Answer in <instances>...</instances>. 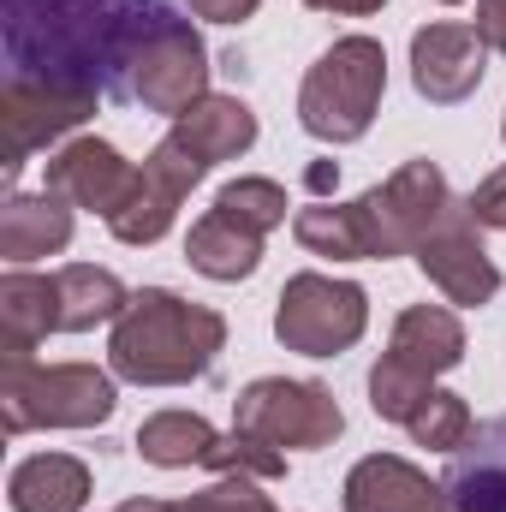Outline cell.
Listing matches in <instances>:
<instances>
[{"mask_svg": "<svg viewBox=\"0 0 506 512\" xmlns=\"http://www.w3.org/2000/svg\"><path fill=\"white\" fill-rule=\"evenodd\" d=\"M256 6H262V0H191V12L209 18V24H245Z\"/></svg>", "mask_w": 506, "mask_h": 512, "instance_id": "obj_32", "label": "cell"}, {"mask_svg": "<svg viewBox=\"0 0 506 512\" xmlns=\"http://www.w3.org/2000/svg\"><path fill=\"white\" fill-rule=\"evenodd\" d=\"M417 268L429 274V286L447 298V304H459V310H477V304H489L495 292H501V268H495V256L483 251V221L471 215V203H447L441 209V221L429 227V239L417 245Z\"/></svg>", "mask_w": 506, "mask_h": 512, "instance_id": "obj_11", "label": "cell"}, {"mask_svg": "<svg viewBox=\"0 0 506 512\" xmlns=\"http://www.w3.org/2000/svg\"><path fill=\"white\" fill-rule=\"evenodd\" d=\"M447 512H459V507H447Z\"/></svg>", "mask_w": 506, "mask_h": 512, "instance_id": "obj_38", "label": "cell"}, {"mask_svg": "<svg viewBox=\"0 0 506 512\" xmlns=\"http://www.w3.org/2000/svg\"><path fill=\"white\" fill-rule=\"evenodd\" d=\"M441 489L459 512H506V417H489L471 429V441L453 453Z\"/></svg>", "mask_w": 506, "mask_h": 512, "instance_id": "obj_16", "label": "cell"}, {"mask_svg": "<svg viewBox=\"0 0 506 512\" xmlns=\"http://www.w3.org/2000/svg\"><path fill=\"white\" fill-rule=\"evenodd\" d=\"M215 477H256V483H268V477H286V453L280 447H262L251 435H221L215 447H209V459H203Z\"/></svg>", "mask_w": 506, "mask_h": 512, "instance_id": "obj_28", "label": "cell"}, {"mask_svg": "<svg viewBox=\"0 0 506 512\" xmlns=\"http://www.w3.org/2000/svg\"><path fill=\"white\" fill-rule=\"evenodd\" d=\"M54 292H60V334H90L102 322H120L131 304L120 274L96 268V262H66L54 274Z\"/></svg>", "mask_w": 506, "mask_h": 512, "instance_id": "obj_21", "label": "cell"}, {"mask_svg": "<svg viewBox=\"0 0 506 512\" xmlns=\"http://www.w3.org/2000/svg\"><path fill=\"white\" fill-rule=\"evenodd\" d=\"M483 72H489V48H483V36L471 24L435 18V24H423L411 36V84H417L423 102L453 108V102L477 96Z\"/></svg>", "mask_w": 506, "mask_h": 512, "instance_id": "obj_12", "label": "cell"}, {"mask_svg": "<svg viewBox=\"0 0 506 512\" xmlns=\"http://www.w3.org/2000/svg\"><path fill=\"white\" fill-rule=\"evenodd\" d=\"M131 102H143L149 114H191L209 96V48L185 18H167L131 60Z\"/></svg>", "mask_w": 506, "mask_h": 512, "instance_id": "obj_10", "label": "cell"}, {"mask_svg": "<svg viewBox=\"0 0 506 512\" xmlns=\"http://www.w3.org/2000/svg\"><path fill=\"white\" fill-rule=\"evenodd\" d=\"M114 512H179L173 501H149V495H137V501H126V507H114Z\"/></svg>", "mask_w": 506, "mask_h": 512, "instance_id": "obj_34", "label": "cell"}, {"mask_svg": "<svg viewBox=\"0 0 506 512\" xmlns=\"http://www.w3.org/2000/svg\"><path fill=\"white\" fill-rule=\"evenodd\" d=\"M120 405L114 376L96 364H18L0 370V423L6 435L30 429H96Z\"/></svg>", "mask_w": 506, "mask_h": 512, "instance_id": "obj_4", "label": "cell"}, {"mask_svg": "<svg viewBox=\"0 0 506 512\" xmlns=\"http://www.w3.org/2000/svg\"><path fill=\"white\" fill-rule=\"evenodd\" d=\"M429 393H435V376H423L399 352H381L376 364H370V411L387 417V423H411Z\"/></svg>", "mask_w": 506, "mask_h": 512, "instance_id": "obj_25", "label": "cell"}, {"mask_svg": "<svg viewBox=\"0 0 506 512\" xmlns=\"http://www.w3.org/2000/svg\"><path fill=\"white\" fill-rule=\"evenodd\" d=\"M292 239L310 256H334V262H370V233L358 203H310L292 215Z\"/></svg>", "mask_w": 506, "mask_h": 512, "instance_id": "obj_24", "label": "cell"}, {"mask_svg": "<svg viewBox=\"0 0 506 512\" xmlns=\"http://www.w3.org/2000/svg\"><path fill=\"white\" fill-rule=\"evenodd\" d=\"M60 334V292L54 274L6 268L0 274V370L36 364V346Z\"/></svg>", "mask_w": 506, "mask_h": 512, "instance_id": "obj_14", "label": "cell"}, {"mask_svg": "<svg viewBox=\"0 0 506 512\" xmlns=\"http://www.w3.org/2000/svg\"><path fill=\"white\" fill-rule=\"evenodd\" d=\"M453 203L447 173L435 161H405L393 167L381 185H370L358 197L364 233H370V256H417V245L429 239V227L441 221V209Z\"/></svg>", "mask_w": 506, "mask_h": 512, "instance_id": "obj_7", "label": "cell"}, {"mask_svg": "<svg viewBox=\"0 0 506 512\" xmlns=\"http://www.w3.org/2000/svg\"><path fill=\"white\" fill-rule=\"evenodd\" d=\"M441 6H459V0H441Z\"/></svg>", "mask_w": 506, "mask_h": 512, "instance_id": "obj_37", "label": "cell"}, {"mask_svg": "<svg viewBox=\"0 0 506 512\" xmlns=\"http://www.w3.org/2000/svg\"><path fill=\"white\" fill-rule=\"evenodd\" d=\"M233 429L280 453H316L334 447L346 429L340 399L322 382H292V376H262L233 399Z\"/></svg>", "mask_w": 506, "mask_h": 512, "instance_id": "obj_6", "label": "cell"}, {"mask_svg": "<svg viewBox=\"0 0 506 512\" xmlns=\"http://www.w3.org/2000/svg\"><path fill=\"white\" fill-rule=\"evenodd\" d=\"M167 18L161 0H6V72L131 102V60Z\"/></svg>", "mask_w": 506, "mask_h": 512, "instance_id": "obj_1", "label": "cell"}, {"mask_svg": "<svg viewBox=\"0 0 506 512\" xmlns=\"http://www.w3.org/2000/svg\"><path fill=\"white\" fill-rule=\"evenodd\" d=\"M215 209L268 239L274 227H286V209H292V203H286V191H280L274 179H227L221 197H215Z\"/></svg>", "mask_w": 506, "mask_h": 512, "instance_id": "obj_27", "label": "cell"}, {"mask_svg": "<svg viewBox=\"0 0 506 512\" xmlns=\"http://www.w3.org/2000/svg\"><path fill=\"white\" fill-rule=\"evenodd\" d=\"M72 245V203L54 197V191H36V197H6L0 209V256L12 268L36 262V256H60Z\"/></svg>", "mask_w": 506, "mask_h": 512, "instance_id": "obj_17", "label": "cell"}, {"mask_svg": "<svg viewBox=\"0 0 506 512\" xmlns=\"http://www.w3.org/2000/svg\"><path fill=\"white\" fill-rule=\"evenodd\" d=\"M215 423L203 411H155L137 423V453L161 471H185V465H203L209 447H215Z\"/></svg>", "mask_w": 506, "mask_h": 512, "instance_id": "obj_23", "label": "cell"}, {"mask_svg": "<svg viewBox=\"0 0 506 512\" xmlns=\"http://www.w3.org/2000/svg\"><path fill=\"white\" fill-rule=\"evenodd\" d=\"M209 173V161L191 149V143H179L173 131L143 155V167H137V185H131V197L108 215V233L120 239V245H155V239H167V227L179 221V203L197 191V179Z\"/></svg>", "mask_w": 506, "mask_h": 512, "instance_id": "obj_9", "label": "cell"}, {"mask_svg": "<svg viewBox=\"0 0 506 512\" xmlns=\"http://www.w3.org/2000/svg\"><path fill=\"white\" fill-rule=\"evenodd\" d=\"M370 328V292L334 274H292L274 298V340L298 358H340Z\"/></svg>", "mask_w": 506, "mask_h": 512, "instance_id": "obj_5", "label": "cell"}, {"mask_svg": "<svg viewBox=\"0 0 506 512\" xmlns=\"http://www.w3.org/2000/svg\"><path fill=\"white\" fill-rule=\"evenodd\" d=\"M227 346V316L191 304L167 286L131 292L126 316L108 334V370L131 387H185L215 370Z\"/></svg>", "mask_w": 506, "mask_h": 512, "instance_id": "obj_2", "label": "cell"}, {"mask_svg": "<svg viewBox=\"0 0 506 512\" xmlns=\"http://www.w3.org/2000/svg\"><path fill=\"white\" fill-rule=\"evenodd\" d=\"M405 429H411V441H417V447H429V453H447V459H453V453L471 441L477 417H471L465 393H447V387H435V393L417 405V417H411Z\"/></svg>", "mask_w": 506, "mask_h": 512, "instance_id": "obj_26", "label": "cell"}, {"mask_svg": "<svg viewBox=\"0 0 506 512\" xmlns=\"http://www.w3.org/2000/svg\"><path fill=\"white\" fill-rule=\"evenodd\" d=\"M501 137H506V114H501Z\"/></svg>", "mask_w": 506, "mask_h": 512, "instance_id": "obj_36", "label": "cell"}, {"mask_svg": "<svg viewBox=\"0 0 506 512\" xmlns=\"http://www.w3.org/2000/svg\"><path fill=\"white\" fill-rule=\"evenodd\" d=\"M387 96V48L376 36H340L316 54L298 90V126L316 143H358Z\"/></svg>", "mask_w": 506, "mask_h": 512, "instance_id": "obj_3", "label": "cell"}, {"mask_svg": "<svg viewBox=\"0 0 506 512\" xmlns=\"http://www.w3.org/2000/svg\"><path fill=\"white\" fill-rule=\"evenodd\" d=\"M173 137L191 143L209 167H215V161H239V155L256 143V114L239 102V96H215V90H209L191 114L173 120Z\"/></svg>", "mask_w": 506, "mask_h": 512, "instance_id": "obj_22", "label": "cell"}, {"mask_svg": "<svg viewBox=\"0 0 506 512\" xmlns=\"http://www.w3.org/2000/svg\"><path fill=\"white\" fill-rule=\"evenodd\" d=\"M185 262L203 274V280H251L256 262H262V233L251 227H239L233 215H221V209H209L203 221H191V233H185Z\"/></svg>", "mask_w": 506, "mask_h": 512, "instance_id": "obj_20", "label": "cell"}, {"mask_svg": "<svg viewBox=\"0 0 506 512\" xmlns=\"http://www.w3.org/2000/svg\"><path fill=\"white\" fill-rule=\"evenodd\" d=\"M471 30L483 36L489 54H506V0H477V24Z\"/></svg>", "mask_w": 506, "mask_h": 512, "instance_id": "obj_31", "label": "cell"}, {"mask_svg": "<svg viewBox=\"0 0 506 512\" xmlns=\"http://www.w3.org/2000/svg\"><path fill=\"white\" fill-rule=\"evenodd\" d=\"M137 185V167L108 143V137H72L48 155V173H42V191L66 197L72 209H90V215H114Z\"/></svg>", "mask_w": 506, "mask_h": 512, "instance_id": "obj_13", "label": "cell"}, {"mask_svg": "<svg viewBox=\"0 0 506 512\" xmlns=\"http://www.w3.org/2000/svg\"><path fill=\"white\" fill-rule=\"evenodd\" d=\"M465 203H471V215H477L483 227H501V233H506V167H495V173H489Z\"/></svg>", "mask_w": 506, "mask_h": 512, "instance_id": "obj_30", "label": "cell"}, {"mask_svg": "<svg viewBox=\"0 0 506 512\" xmlns=\"http://www.w3.org/2000/svg\"><path fill=\"white\" fill-rule=\"evenodd\" d=\"M304 6H316V12H346V18H370L387 0H304Z\"/></svg>", "mask_w": 506, "mask_h": 512, "instance_id": "obj_33", "label": "cell"}, {"mask_svg": "<svg viewBox=\"0 0 506 512\" xmlns=\"http://www.w3.org/2000/svg\"><path fill=\"white\" fill-rule=\"evenodd\" d=\"M102 108V90L90 84H60V78H18L6 72L0 90V131H6V173H18L42 143H60Z\"/></svg>", "mask_w": 506, "mask_h": 512, "instance_id": "obj_8", "label": "cell"}, {"mask_svg": "<svg viewBox=\"0 0 506 512\" xmlns=\"http://www.w3.org/2000/svg\"><path fill=\"white\" fill-rule=\"evenodd\" d=\"M179 512H274V501L256 489V477H215L209 489H197Z\"/></svg>", "mask_w": 506, "mask_h": 512, "instance_id": "obj_29", "label": "cell"}, {"mask_svg": "<svg viewBox=\"0 0 506 512\" xmlns=\"http://www.w3.org/2000/svg\"><path fill=\"white\" fill-rule=\"evenodd\" d=\"M328 185H334V161H316L310 167V191H328Z\"/></svg>", "mask_w": 506, "mask_h": 512, "instance_id": "obj_35", "label": "cell"}, {"mask_svg": "<svg viewBox=\"0 0 506 512\" xmlns=\"http://www.w3.org/2000/svg\"><path fill=\"white\" fill-rule=\"evenodd\" d=\"M340 507L346 512H447V489L429 483V471H417L411 459L399 453H370L346 471V489H340Z\"/></svg>", "mask_w": 506, "mask_h": 512, "instance_id": "obj_15", "label": "cell"}, {"mask_svg": "<svg viewBox=\"0 0 506 512\" xmlns=\"http://www.w3.org/2000/svg\"><path fill=\"white\" fill-rule=\"evenodd\" d=\"M387 352H399L423 376H447L465 364V322L447 304H411V310H399Z\"/></svg>", "mask_w": 506, "mask_h": 512, "instance_id": "obj_19", "label": "cell"}, {"mask_svg": "<svg viewBox=\"0 0 506 512\" xmlns=\"http://www.w3.org/2000/svg\"><path fill=\"white\" fill-rule=\"evenodd\" d=\"M12 512H84L90 501V465L72 453H30L6 477Z\"/></svg>", "mask_w": 506, "mask_h": 512, "instance_id": "obj_18", "label": "cell"}]
</instances>
